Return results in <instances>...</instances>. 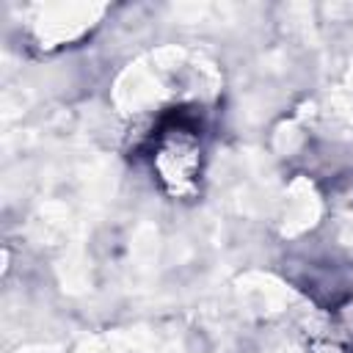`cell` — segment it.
I'll use <instances>...</instances> for the list:
<instances>
[{"label":"cell","instance_id":"1","mask_svg":"<svg viewBox=\"0 0 353 353\" xmlns=\"http://www.w3.org/2000/svg\"><path fill=\"white\" fill-rule=\"evenodd\" d=\"M143 149L149 154L160 188L168 196L185 199L196 193L204 168V135L193 113L188 110L165 113L149 130Z\"/></svg>","mask_w":353,"mask_h":353}]
</instances>
